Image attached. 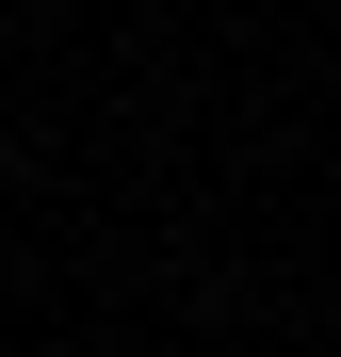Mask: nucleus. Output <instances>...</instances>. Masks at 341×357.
Masks as SVG:
<instances>
[]
</instances>
